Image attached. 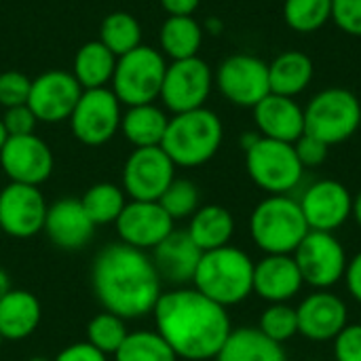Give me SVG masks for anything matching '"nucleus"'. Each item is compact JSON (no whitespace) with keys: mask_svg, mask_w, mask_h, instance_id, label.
Listing matches in <instances>:
<instances>
[{"mask_svg":"<svg viewBox=\"0 0 361 361\" xmlns=\"http://www.w3.org/2000/svg\"><path fill=\"white\" fill-rule=\"evenodd\" d=\"M152 315L157 332L173 349L178 360H216L233 332L228 311L195 288L163 292Z\"/></svg>","mask_w":361,"mask_h":361,"instance_id":"obj_1","label":"nucleus"},{"mask_svg":"<svg viewBox=\"0 0 361 361\" xmlns=\"http://www.w3.org/2000/svg\"><path fill=\"white\" fill-rule=\"evenodd\" d=\"M91 286L104 311L123 319H140L154 311L163 281L148 252L125 243H110L97 252Z\"/></svg>","mask_w":361,"mask_h":361,"instance_id":"obj_2","label":"nucleus"},{"mask_svg":"<svg viewBox=\"0 0 361 361\" xmlns=\"http://www.w3.org/2000/svg\"><path fill=\"white\" fill-rule=\"evenodd\" d=\"M192 288L224 309L241 305L254 294V262L233 245L203 252Z\"/></svg>","mask_w":361,"mask_h":361,"instance_id":"obj_3","label":"nucleus"},{"mask_svg":"<svg viewBox=\"0 0 361 361\" xmlns=\"http://www.w3.org/2000/svg\"><path fill=\"white\" fill-rule=\"evenodd\" d=\"M224 127L214 110L197 108L169 118L161 148L176 167H201L222 146Z\"/></svg>","mask_w":361,"mask_h":361,"instance_id":"obj_4","label":"nucleus"},{"mask_svg":"<svg viewBox=\"0 0 361 361\" xmlns=\"http://www.w3.org/2000/svg\"><path fill=\"white\" fill-rule=\"evenodd\" d=\"M300 203L290 195H269L250 216V235L264 254L292 256L309 235Z\"/></svg>","mask_w":361,"mask_h":361,"instance_id":"obj_5","label":"nucleus"},{"mask_svg":"<svg viewBox=\"0 0 361 361\" xmlns=\"http://www.w3.org/2000/svg\"><path fill=\"white\" fill-rule=\"evenodd\" d=\"M360 125V97L343 87L319 91L305 108V133L319 137L330 148L353 137Z\"/></svg>","mask_w":361,"mask_h":361,"instance_id":"obj_6","label":"nucleus"},{"mask_svg":"<svg viewBox=\"0 0 361 361\" xmlns=\"http://www.w3.org/2000/svg\"><path fill=\"white\" fill-rule=\"evenodd\" d=\"M165 70V55L152 47L140 44L137 49L118 57L110 89L127 108L154 104V99L161 95Z\"/></svg>","mask_w":361,"mask_h":361,"instance_id":"obj_7","label":"nucleus"},{"mask_svg":"<svg viewBox=\"0 0 361 361\" xmlns=\"http://www.w3.org/2000/svg\"><path fill=\"white\" fill-rule=\"evenodd\" d=\"M245 169L252 182L269 195L292 192L305 176L294 144L262 137L245 150Z\"/></svg>","mask_w":361,"mask_h":361,"instance_id":"obj_8","label":"nucleus"},{"mask_svg":"<svg viewBox=\"0 0 361 361\" xmlns=\"http://www.w3.org/2000/svg\"><path fill=\"white\" fill-rule=\"evenodd\" d=\"M121 102L110 87L85 89L72 110L70 127L85 146H104L121 129Z\"/></svg>","mask_w":361,"mask_h":361,"instance_id":"obj_9","label":"nucleus"},{"mask_svg":"<svg viewBox=\"0 0 361 361\" xmlns=\"http://www.w3.org/2000/svg\"><path fill=\"white\" fill-rule=\"evenodd\" d=\"M302 281L315 290H330L341 279H345L347 271V252L334 233L309 231L302 243L292 254Z\"/></svg>","mask_w":361,"mask_h":361,"instance_id":"obj_10","label":"nucleus"},{"mask_svg":"<svg viewBox=\"0 0 361 361\" xmlns=\"http://www.w3.org/2000/svg\"><path fill=\"white\" fill-rule=\"evenodd\" d=\"M214 87V74L205 59L190 57L167 63L159 99L171 114L205 108Z\"/></svg>","mask_w":361,"mask_h":361,"instance_id":"obj_11","label":"nucleus"},{"mask_svg":"<svg viewBox=\"0 0 361 361\" xmlns=\"http://www.w3.org/2000/svg\"><path fill=\"white\" fill-rule=\"evenodd\" d=\"M214 82L231 104L254 108L271 93L269 63L256 55H231L218 66Z\"/></svg>","mask_w":361,"mask_h":361,"instance_id":"obj_12","label":"nucleus"},{"mask_svg":"<svg viewBox=\"0 0 361 361\" xmlns=\"http://www.w3.org/2000/svg\"><path fill=\"white\" fill-rule=\"evenodd\" d=\"M176 180V165L161 146L135 148L123 167V190L131 201H159Z\"/></svg>","mask_w":361,"mask_h":361,"instance_id":"obj_13","label":"nucleus"},{"mask_svg":"<svg viewBox=\"0 0 361 361\" xmlns=\"http://www.w3.org/2000/svg\"><path fill=\"white\" fill-rule=\"evenodd\" d=\"M47 201L38 186L11 182L0 190V233L30 239L44 228Z\"/></svg>","mask_w":361,"mask_h":361,"instance_id":"obj_14","label":"nucleus"},{"mask_svg":"<svg viewBox=\"0 0 361 361\" xmlns=\"http://www.w3.org/2000/svg\"><path fill=\"white\" fill-rule=\"evenodd\" d=\"M80 93L82 87L72 72L49 70L32 80L27 108L38 123H61L72 116Z\"/></svg>","mask_w":361,"mask_h":361,"instance_id":"obj_15","label":"nucleus"},{"mask_svg":"<svg viewBox=\"0 0 361 361\" xmlns=\"http://www.w3.org/2000/svg\"><path fill=\"white\" fill-rule=\"evenodd\" d=\"M2 171L11 182L40 186L53 173V152L36 133L8 137L0 152Z\"/></svg>","mask_w":361,"mask_h":361,"instance_id":"obj_16","label":"nucleus"},{"mask_svg":"<svg viewBox=\"0 0 361 361\" xmlns=\"http://www.w3.org/2000/svg\"><path fill=\"white\" fill-rule=\"evenodd\" d=\"M305 220L311 231L334 233L349 218L353 209V197L349 188L338 180H317L298 199Z\"/></svg>","mask_w":361,"mask_h":361,"instance_id":"obj_17","label":"nucleus"},{"mask_svg":"<svg viewBox=\"0 0 361 361\" xmlns=\"http://www.w3.org/2000/svg\"><path fill=\"white\" fill-rule=\"evenodd\" d=\"M114 224L121 243L142 252H152L176 228L159 201H129Z\"/></svg>","mask_w":361,"mask_h":361,"instance_id":"obj_18","label":"nucleus"},{"mask_svg":"<svg viewBox=\"0 0 361 361\" xmlns=\"http://www.w3.org/2000/svg\"><path fill=\"white\" fill-rule=\"evenodd\" d=\"M298 334L315 343L334 341L345 328L349 319L347 305L341 296L330 290H315L309 294L298 307Z\"/></svg>","mask_w":361,"mask_h":361,"instance_id":"obj_19","label":"nucleus"},{"mask_svg":"<svg viewBox=\"0 0 361 361\" xmlns=\"http://www.w3.org/2000/svg\"><path fill=\"white\" fill-rule=\"evenodd\" d=\"M203 252L190 239L186 231H171L154 250H152V264L163 283H171L176 288H186L192 283L199 260Z\"/></svg>","mask_w":361,"mask_h":361,"instance_id":"obj_20","label":"nucleus"},{"mask_svg":"<svg viewBox=\"0 0 361 361\" xmlns=\"http://www.w3.org/2000/svg\"><path fill=\"white\" fill-rule=\"evenodd\" d=\"M42 231L55 247L76 252L93 239L95 224L87 216L80 199H59L49 205Z\"/></svg>","mask_w":361,"mask_h":361,"instance_id":"obj_21","label":"nucleus"},{"mask_svg":"<svg viewBox=\"0 0 361 361\" xmlns=\"http://www.w3.org/2000/svg\"><path fill=\"white\" fill-rule=\"evenodd\" d=\"M252 110L256 129L262 137L294 144L305 133V108L296 97L269 93Z\"/></svg>","mask_w":361,"mask_h":361,"instance_id":"obj_22","label":"nucleus"},{"mask_svg":"<svg viewBox=\"0 0 361 361\" xmlns=\"http://www.w3.org/2000/svg\"><path fill=\"white\" fill-rule=\"evenodd\" d=\"M305 281L294 256L267 254L254 264V294H258L269 305L288 302L300 290Z\"/></svg>","mask_w":361,"mask_h":361,"instance_id":"obj_23","label":"nucleus"},{"mask_svg":"<svg viewBox=\"0 0 361 361\" xmlns=\"http://www.w3.org/2000/svg\"><path fill=\"white\" fill-rule=\"evenodd\" d=\"M40 317V302L27 290H11L0 300V334L4 341L27 338L36 332Z\"/></svg>","mask_w":361,"mask_h":361,"instance_id":"obj_24","label":"nucleus"},{"mask_svg":"<svg viewBox=\"0 0 361 361\" xmlns=\"http://www.w3.org/2000/svg\"><path fill=\"white\" fill-rule=\"evenodd\" d=\"M186 233L201 252H212L231 245V239L235 235V218L222 205H201L190 216Z\"/></svg>","mask_w":361,"mask_h":361,"instance_id":"obj_25","label":"nucleus"},{"mask_svg":"<svg viewBox=\"0 0 361 361\" xmlns=\"http://www.w3.org/2000/svg\"><path fill=\"white\" fill-rule=\"evenodd\" d=\"M315 66L313 59L302 51H283L269 63L271 93L296 97L313 80Z\"/></svg>","mask_w":361,"mask_h":361,"instance_id":"obj_26","label":"nucleus"},{"mask_svg":"<svg viewBox=\"0 0 361 361\" xmlns=\"http://www.w3.org/2000/svg\"><path fill=\"white\" fill-rule=\"evenodd\" d=\"M216 361H288L283 345L264 336L258 328H237L228 334Z\"/></svg>","mask_w":361,"mask_h":361,"instance_id":"obj_27","label":"nucleus"},{"mask_svg":"<svg viewBox=\"0 0 361 361\" xmlns=\"http://www.w3.org/2000/svg\"><path fill=\"white\" fill-rule=\"evenodd\" d=\"M169 116L163 108L154 104L131 106L121 118V131L133 148H152L161 146Z\"/></svg>","mask_w":361,"mask_h":361,"instance_id":"obj_28","label":"nucleus"},{"mask_svg":"<svg viewBox=\"0 0 361 361\" xmlns=\"http://www.w3.org/2000/svg\"><path fill=\"white\" fill-rule=\"evenodd\" d=\"M118 57L99 40L85 42L74 55V78L85 89H102L112 82Z\"/></svg>","mask_w":361,"mask_h":361,"instance_id":"obj_29","label":"nucleus"},{"mask_svg":"<svg viewBox=\"0 0 361 361\" xmlns=\"http://www.w3.org/2000/svg\"><path fill=\"white\" fill-rule=\"evenodd\" d=\"M161 53L171 61L197 57L203 42V27L192 15L167 17L159 34Z\"/></svg>","mask_w":361,"mask_h":361,"instance_id":"obj_30","label":"nucleus"},{"mask_svg":"<svg viewBox=\"0 0 361 361\" xmlns=\"http://www.w3.org/2000/svg\"><path fill=\"white\" fill-rule=\"evenodd\" d=\"M125 190L112 182H99V184H93L80 199L87 216L91 218V222L95 226H102V224H114L121 216V212L125 209L127 205V199H125Z\"/></svg>","mask_w":361,"mask_h":361,"instance_id":"obj_31","label":"nucleus"},{"mask_svg":"<svg viewBox=\"0 0 361 361\" xmlns=\"http://www.w3.org/2000/svg\"><path fill=\"white\" fill-rule=\"evenodd\" d=\"M97 40L106 44L116 57H123L142 44V25L131 13L116 11L102 21Z\"/></svg>","mask_w":361,"mask_h":361,"instance_id":"obj_32","label":"nucleus"},{"mask_svg":"<svg viewBox=\"0 0 361 361\" xmlns=\"http://www.w3.org/2000/svg\"><path fill=\"white\" fill-rule=\"evenodd\" d=\"M114 361H178V355L157 330H137L127 334Z\"/></svg>","mask_w":361,"mask_h":361,"instance_id":"obj_33","label":"nucleus"},{"mask_svg":"<svg viewBox=\"0 0 361 361\" xmlns=\"http://www.w3.org/2000/svg\"><path fill=\"white\" fill-rule=\"evenodd\" d=\"M283 19L298 34H313L332 19V0H286Z\"/></svg>","mask_w":361,"mask_h":361,"instance_id":"obj_34","label":"nucleus"},{"mask_svg":"<svg viewBox=\"0 0 361 361\" xmlns=\"http://www.w3.org/2000/svg\"><path fill=\"white\" fill-rule=\"evenodd\" d=\"M127 334L129 332H127L125 319L108 311H102L99 315H95L87 326V343L93 345L104 355H114L125 343Z\"/></svg>","mask_w":361,"mask_h":361,"instance_id":"obj_35","label":"nucleus"},{"mask_svg":"<svg viewBox=\"0 0 361 361\" xmlns=\"http://www.w3.org/2000/svg\"><path fill=\"white\" fill-rule=\"evenodd\" d=\"M159 203L169 214V218L176 222V220L190 218L201 207V192H199L195 182L184 180V178H176L167 186V190L161 195Z\"/></svg>","mask_w":361,"mask_h":361,"instance_id":"obj_36","label":"nucleus"},{"mask_svg":"<svg viewBox=\"0 0 361 361\" xmlns=\"http://www.w3.org/2000/svg\"><path fill=\"white\" fill-rule=\"evenodd\" d=\"M258 330L269 336L271 341L283 345L290 338H294L298 334V315L296 309L290 307L288 302H275L269 305L264 309V313L260 315V324Z\"/></svg>","mask_w":361,"mask_h":361,"instance_id":"obj_37","label":"nucleus"},{"mask_svg":"<svg viewBox=\"0 0 361 361\" xmlns=\"http://www.w3.org/2000/svg\"><path fill=\"white\" fill-rule=\"evenodd\" d=\"M30 89H32V78H27L23 72H17V70L2 72L0 74V106L6 110V108L27 104Z\"/></svg>","mask_w":361,"mask_h":361,"instance_id":"obj_38","label":"nucleus"},{"mask_svg":"<svg viewBox=\"0 0 361 361\" xmlns=\"http://www.w3.org/2000/svg\"><path fill=\"white\" fill-rule=\"evenodd\" d=\"M332 21L345 34L361 38V0H332Z\"/></svg>","mask_w":361,"mask_h":361,"instance_id":"obj_39","label":"nucleus"},{"mask_svg":"<svg viewBox=\"0 0 361 361\" xmlns=\"http://www.w3.org/2000/svg\"><path fill=\"white\" fill-rule=\"evenodd\" d=\"M294 150H296L298 161L302 163V167L305 169H311V167H319V165L326 163L328 152H330V146L326 142H322L319 137H315V135L302 133L294 142Z\"/></svg>","mask_w":361,"mask_h":361,"instance_id":"obj_40","label":"nucleus"},{"mask_svg":"<svg viewBox=\"0 0 361 361\" xmlns=\"http://www.w3.org/2000/svg\"><path fill=\"white\" fill-rule=\"evenodd\" d=\"M334 360L361 361V324H347L334 338Z\"/></svg>","mask_w":361,"mask_h":361,"instance_id":"obj_41","label":"nucleus"},{"mask_svg":"<svg viewBox=\"0 0 361 361\" xmlns=\"http://www.w3.org/2000/svg\"><path fill=\"white\" fill-rule=\"evenodd\" d=\"M36 116L34 112L27 108V104L23 106H15V108H6L4 116H2V125L8 133V137L15 135H30L36 129Z\"/></svg>","mask_w":361,"mask_h":361,"instance_id":"obj_42","label":"nucleus"},{"mask_svg":"<svg viewBox=\"0 0 361 361\" xmlns=\"http://www.w3.org/2000/svg\"><path fill=\"white\" fill-rule=\"evenodd\" d=\"M53 361H108V355H104L89 343H74L61 349Z\"/></svg>","mask_w":361,"mask_h":361,"instance_id":"obj_43","label":"nucleus"},{"mask_svg":"<svg viewBox=\"0 0 361 361\" xmlns=\"http://www.w3.org/2000/svg\"><path fill=\"white\" fill-rule=\"evenodd\" d=\"M345 279H347V290L349 294L361 302V252L355 254L349 262H347V271H345Z\"/></svg>","mask_w":361,"mask_h":361,"instance_id":"obj_44","label":"nucleus"},{"mask_svg":"<svg viewBox=\"0 0 361 361\" xmlns=\"http://www.w3.org/2000/svg\"><path fill=\"white\" fill-rule=\"evenodd\" d=\"M201 0H161V6L169 17H182V15H192L199 8Z\"/></svg>","mask_w":361,"mask_h":361,"instance_id":"obj_45","label":"nucleus"},{"mask_svg":"<svg viewBox=\"0 0 361 361\" xmlns=\"http://www.w3.org/2000/svg\"><path fill=\"white\" fill-rule=\"evenodd\" d=\"M258 140H260V133H258V131H247V133L241 135V148L247 150V148H252Z\"/></svg>","mask_w":361,"mask_h":361,"instance_id":"obj_46","label":"nucleus"},{"mask_svg":"<svg viewBox=\"0 0 361 361\" xmlns=\"http://www.w3.org/2000/svg\"><path fill=\"white\" fill-rule=\"evenodd\" d=\"M351 218L355 220V224L361 228V190L353 197V209H351Z\"/></svg>","mask_w":361,"mask_h":361,"instance_id":"obj_47","label":"nucleus"},{"mask_svg":"<svg viewBox=\"0 0 361 361\" xmlns=\"http://www.w3.org/2000/svg\"><path fill=\"white\" fill-rule=\"evenodd\" d=\"M11 290H13V288H11V279H8L6 271H4V269H0V300H2Z\"/></svg>","mask_w":361,"mask_h":361,"instance_id":"obj_48","label":"nucleus"},{"mask_svg":"<svg viewBox=\"0 0 361 361\" xmlns=\"http://www.w3.org/2000/svg\"><path fill=\"white\" fill-rule=\"evenodd\" d=\"M205 25H207V30H209L212 34H220V32H222V21H220V19H209Z\"/></svg>","mask_w":361,"mask_h":361,"instance_id":"obj_49","label":"nucleus"},{"mask_svg":"<svg viewBox=\"0 0 361 361\" xmlns=\"http://www.w3.org/2000/svg\"><path fill=\"white\" fill-rule=\"evenodd\" d=\"M6 140H8V133H6V129H4V125H2V118H0V152H2V148H4V144H6Z\"/></svg>","mask_w":361,"mask_h":361,"instance_id":"obj_50","label":"nucleus"},{"mask_svg":"<svg viewBox=\"0 0 361 361\" xmlns=\"http://www.w3.org/2000/svg\"><path fill=\"white\" fill-rule=\"evenodd\" d=\"M27 361H53V360H49V357H42V355H34V357H30Z\"/></svg>","mask_w":361,"mask_h":361,"instance_id":"obj_51","label":"nucleus"},{"mask_svg":"<svg viewBox=\"0 0 361 361\" xmlns=\"http://www.w3.org/2000/svg\"><path fill=\"white\" fill-rule=\"evenodd\" d=\"M2 343H4V338H2V334H0V351H2Z\"/></svg>","mask_w":361,"mask_h":361,"instance_id":"obj_52","label":"nucleus"}]
</instances>
